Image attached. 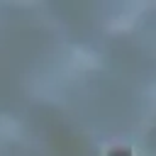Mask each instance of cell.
<instances>
[{
  "mask_svg": "<svg viewBox=\"0 0 156 156\" xmlns=\"http://www.w3.org/2000/svg\"><path fill=\"white\" fill-rule=\"evenodd\" d=\"M110 156H132V151L122 149V151H110Z\"/></svg>",
  "mask_w": 156,
  "mask_h": 156,
  "instance_id": "cell-1",
  "label": "cell"
}]
</instances>
